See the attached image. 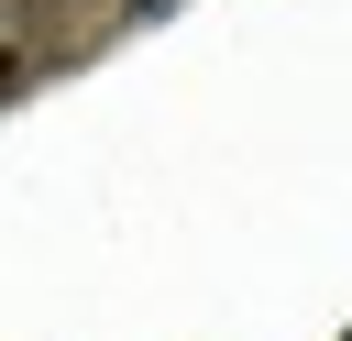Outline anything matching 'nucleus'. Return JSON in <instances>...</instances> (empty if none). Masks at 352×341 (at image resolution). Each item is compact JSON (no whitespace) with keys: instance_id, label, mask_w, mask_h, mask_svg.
I'll return each instance as SVG.
<instances>
[{"instance_id":"1","label":"nucleus","mask_w":352,"mask_h":341,"mask_svg":"<svg viewBox=\"0 0 352 341\" xmlns=\"http://www.w3.org/2000/svg\"><path fill=\"white\" fill-rule=\"evenodd\" d=\"M11 77H22V66H11V44H0V88H11Z\"/></svg>"}]
</instances>
